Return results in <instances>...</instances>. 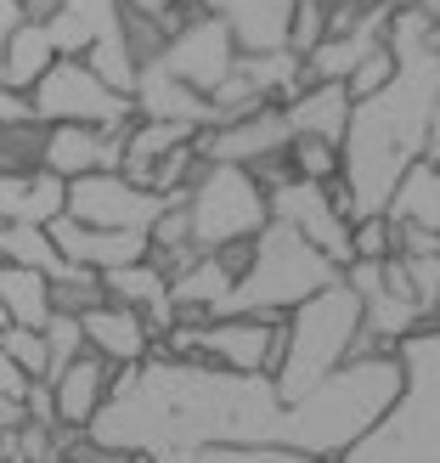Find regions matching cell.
Returning a JSON list of instances; mask_svg holds the SVG:
<instances>
[{"label":"cell","mask_w":440,"mask_h":463,"mask_svg":"<svg viewBox=\"0 0 440 463\" xmlns=\"http://www.w3.org/2000/svg\"><path fill=\"white\" fill-rule=\"evenodd\" d=\"M389 57L396 74L379 97L351 108V130H344V170L339 181L351 187V221L384 215L396 198L401 175L429 158L435 142V102H440V17L396 6L389 17Z\"/></svg>","instance_id":"cell-1"},{"label":"cell","mask_w":440,"mask_h":463,"mask_svg":"<svg viewBox=\"0 0 440 463\" xmlns=\"http://www.w3.org/2000/svg\"><path fill=\"white\" fill-rule=\"evenodd\" d=\"M401 390H407L401 356H356L299 402H283L271 447L299 452L305 463H333L401 402Z\"/></svg>","instance_id":"cell-2"},{"label":"cell","mask_w":440,"mask_h":463,"mask_svg":"<svg viewBox=\"0 0 440 463\" xmlns=\"http://www.w3.org/2000/svg\"><path fill=\"white\" fill-rule=\"evenodd\" d=\"M396 356L407 373L401 402L333 463H440V328L424 322Z\"/></svg>","instance_id":"cell-3"},{"label":"cell","mask_w":440,"mask_h":463,"mask_svg":"<svg viewBox=\"0 0 440 463\" xmlns=\"http://www.w3.org/2000/svg\"><path fill=\"white\" fill-rule=\"evenodd\" d=\"M356 339H361V299L339 277L283 317V362L271 373L276 396L299 402L322 379H333L344 362H356Z\"/></svg>","instance_id":"cell-4"},{"label":"cell","mask_w":440,"mask_h":463,"mask_svg":"<svg viewBox=\"0 0 440 463\" xmlns=\"http://www.w3.org/2000/svg\"><path fill=\"white\" fill-rule=\"evenodd\" d=\"M328 283H339V266L328 254H316L294 226L266 221V232L254 238L248 271L231 283L226 306L215 317H288L294 306H305Z\"/></svg>","instance_id":"cell-5"},{"label":"cell","mask_w":440,"mask_h":463,"mask_svg":"<svg viewBox=\"0 0 440 463\" xmlns=\"http://www.w3.org/2000/svg\"><path fill=\"white\" fill-rule=\"evenodd\" d=\"M187 221H192V249L220 254L231 243H254L266 232V187L254 181V170L238 165H203L198 181L187 187Z\"/></svg>","instance_id":"cell-6"},{"label":"cell","mask_w":440,"mask_h":463,"mask_svg":"<svg viewBox=\"0 0 440 463\" xmlns=\"http://www.w3.org/2000/svg\"><path fill=\"white\" fill-rule=\"evenodd\" d=\"M29 113L34 125H90V130H125L136 119L130 97L119 90H108L80 57H57L45 68V80L29 90Z\"/></svg>","instance_id":"cell-7"},{"label":"cell","mask_w":440,"mask_h":463,"mask_svg":"<svg viewBox=\"0 0 440 463\" xmlns=\"http://www.w3.org/2000/svg\"><path fill=\"white\" fill-rule=\"evenodd\" d=\"M175 198H181V193H175ZM164 210H170V198L136 187V181L119 175V170L68 181V198H62V215H68V221L102 226V232H153V221L164 215Z\"/></svg>","instance_id":"cell-8"},{"label":"cell","mask_w":440,"mask_h":463,"mask_svg":"<svg viewBox=\"0 0 440 463\" xmlns=\"http://www.w3.org/2000/svg\"><path fill=\"white\" fill-rule=\"evenodd\" d=\"M158 68H170V74L198 90V97H215V90L231 80V68H238V45H231V29L210 12H192L181 29L164 40V52L153 57Z\"/></svg>","instance_id":"cell-9"},{"label":"cell","mask_w":440,"mask_h":463,"mask_svg":"<svg viewBox=\"0 0 440 463\" xmlns=\"http://www.w3.org/2000/svg\"><path fill=\"white\" fill-rule=\"evenodd\" d=\"M266 210H271V221L294 226L316 254H328L339 271L351 266V221L339 215V203H333L328 187H316V181H294V175H288L283 187L266 193Z\"/></svg>","instance_id":"cell-10"},{"label":"cell","mask_w":440,"mask_h":463,"mask_svg":"<svg viewBox=\"0 0 440 463\" xmlns=\"http://www.w3.org/2000/svg\"><path fill=\"white\" fill-rule=\"evenodd\" d=\"M288 142H294V130L283 119V108H260V113H248V119L198 130V158H203V165L260 170V165H271V158H283Z\"/></svg>","instance_id":"cell-11"},{"label":"cell","mask_w":440,"mask_h":463,"mask_svg":"<svg viewBox=\"0 0 440 463\" xmlns=\"http://www.w3.org/2000/svg\"><path fill=\"white\" fill-rule=\"evenodd\" d=\"M125 130H130V125H125ZM125 130L45 125V130H40V158H34V170L57 175L62 187H68V181H85V175H102V170H119V158H125Z\"/></svg>","instance_id":"cell-12"},{"label":"cell","mask_w":440,"mask_h":463,"mask_svg":"<svg viewBox=\"0 0 440 463\" xmlns=\"http://www.w3.org/2000/svg\"><path fill=\"white\" fill-rule=\"evenodd\" d=\"M45 232H51V243H57V254H62L68 266L97 271V277L119 271V266H136V260H147V254H153L147 232H102V226L68 221V215H57Z\"/></svg>","instance_id":"cell-13"},{"label":"cell","mask_w":440,"mask_h":463,"mask_svg":"<svg viewBox=\"0 0 440 463\" xmlns=\"http://www.w3.org/2000/svg\"><path fill=\"white\" fill-rule=\"evenodd\" d=\"M299 0H203V12L231 29L238 57L254 52H288V17Z\"/></svg>","instance_id":"cell-14"},{"label":"cell","mask_w":440,"mask_h":463,"mask_svg":"<svg viewBox=\"0 0 440 463\" xmlns=\"http://www.w3.org/2000/svg\"><path fill=\"white\" fill-rule=\"evenodd\" d=\"M80 328H85V351L102 356L108 367H142L153 356V334H147L142 311H130V306L102 299V306H90L80 317Z\"/></svg>","instance_id":"cell-15"},{"label":"cell","mask_w":440,"mask_h":463,"mask_svg":"<svg viewBox=\"0 0 440 463\" xmlns=\"http://www.w3.org/2000/svg\"><path fill=\"white\" fill-rule=\"evenodd\" d=\"M130 108H136V119H164V125L215 130V108H210V97L187 90V85L170 74V68H158V62H142L136 90H130Z\"/></svg>","instance_id":"cell-16"},{"label":"cell","mask_w":440,"mask_h":463,"mask_svg":"<svg viewBox=\"0 0 440 463\" xmlns=\"http://www.w3.org/2000/svg\"><path fill=\"white\" fill-rule=\"evenodd\" d=\"M351 90L344 85H299L294 97L283 102V119L294 136L305 142H328V147H344V130H351Z\"/></svg>","instance_id":"cell-17"},{"label":"cell","mask_w":440,"mask_h":463,"mask_svg":"<svg viewBox=\"0 0 440 463\" xmlns=\"http://www.w3.org/2000/svg\"><path fill=\"white\" fill-rule=\"evenodd\" d=\"M108 390H113V367L102 362V356H80L74 367H68L62 379H51V407H57V430H74V435H85L90 430V419L102 412V402H108Z\"/></svg>","instance_id":"cell-18"},{"label":"cell","mask_w":440,"mask_h":463,"mask_svg":"<svg viewBox=\"0 0 440 463\" xmlns=\"http://www.w3.org/2000/svg\"><path fill=\"white\" fill-rule=\"evenodd\" d=\"M57 62V40L45 23H17L12 40H6V57H0V90H12V97H29V90L45 80V68Z\"/></svg>","instance_id":"cell-19"},{"label":"cell","mask_w":440,"mask_h":463,"mask_svg":"<svg viewBox=\"0 0 440 463\" xmlns=\"http://www.w3.org/2000/svg\"><path fill=\"white\" fill-rule=\"evenodd\" d=\"M0 306H6V328H34L45 334L51 322V277L29 266H0Z\"/></svg>","instance_id":"cell-20"},{"label":"cell","mask_w":440,"mask_h":463,"mask_svg":"<svg viewBox=\"0 0 440 463\" xmlns=\"http://www.w3.org/2000/svg\"><path fill=\"white\" fill-rule=\"evenodd\" d=\"M396 226H424V232H440V158H424L401 175L396 198L384 210Z\"/></svg>","instance_id":"cell-21"},{"label":"cell","mask_w":440,"mask_h":463,"mask_svg":"<svg viewBox=\"0 0 440 463\" xmlns=\"http://www.w3.org/2000/svg\"><path fill=\"white\" fill-rule=\"evenodd\" d=\"M170 294V277H164V266L153 260H136V266H119V271H108L102 277V299H113V306H130V311H147V306H158V299Z\"/></svg>","instance_id":"cell-22"},{"label":"cell","mask_w":440,"mask_h":463,"mask_svg":"<svg viewBox=\"0 0 440 463\" xmlns=\"http://www.w3.org/2000/svg\"><path fill=\"white\" fill-rule=\"evenodd\" d=\"M0 266H29V271H45V277L68 271V260L57 254L45 226H0Z\"/></svg>","instance_id":"cell-23"},{"label":"cell","mask_w":440,"mask_h":463,"mask_svg":"<svg viewBox=\"0 0 440 463\" xmlns=\"http://www.w3.org/2000/svg\"><path fill=\"white\" fill-rule=\"evenodd\" d=\"M283 158H288V175H294V181H316V187H333L339 170H344L339 147H328V142H305V136H294Z\"/></svg>","instance_id":"cell-24"},{"label":"cell","mask_w":440,"mask_h":463,"mask_svg":"<svg viewBox=\"0 0 440 463\" xmlns=\"http://www.w3.org/2000/svg\"><path fill=\"white\" fill-rule=\"evenodd\" d=\"M80 356H85V328H80V317H62V311H57L51 322H45V384L62 379Z\"/></svg>","instance_id":"cell-25"},{"label":"cell","mask_w":440,"mask_h":463,"mask_svg":"<svg viewBox=\"0 0 440 463\" xmlns=\"http://www.w3.org/2000/svg\"><path fill=\"white\" fill-rule=\"evenodd\" d=\"M90 306H102V277H97V271L68 266L62 277H51V311H62V317H85Z\"/></svg>","instance_id":"cell-26"},{"label":"cell","mask_w":440,"mask_h":463,"mask_svg":"<svg viewBox=\"0 0 440 463\" xmlns=\"http://www.w3.org/2000/svg\"><path fill=\"white\" fill-rule=\"evenodd\" d=\"M389 254H396V221L389 215L351 221V260H389Z\"/></svg>","instance_id":"cell-27"},{"label":"cell","mask_w":440,"mask_h":463,"mask_svg":"<svg viewBox=\"0 0 440 463\" xmlns=\"http://www.w3.org/2000/svg\"><path fill=\"white\" fill-rule=\"evenodd\" d=\"M322 34H328V6H322V0H299L294 17H288V52L311 57L322 45Z\"/></svg>","instance_id":"cell-28"},{"label":"cell","mask_w":440,"mask_h":463,"mask_svg":"<svg viewBox=\"0 0 440 463\" xmlns=\"http://www.w3.org/2000/svg\"><path fill=\"white\" fill-rule=\"evenodd\" d=\"M401 271L412 283V299L424 306V317L440 311V249L435 254H401Z\"/></svg>","instance_id":"cell-29"},{"label":"cell","mask_w":440,"mask_h":463,"mask_svg":"<svg viewBox=\"0 0 440 463\" xmlns=\"http://www.w3.org/2000/svg\"><path fill=\"white\" fill-rule=\"evenodd\" d=\"M0 351H6L29 379H45V334H34V328H6V334H0Z\"/></svg>","instance_id":"cell-30"},{"label":"cell","mask_w":440,"mask_h":463,"mask_svg":"<svg viewBox=\"0 0 440 463\" xmlns=\"http://www.w3.org/2000/svg\"><path fill=\"white\" fill-rule=\"evenodd\" d=\"M198 463H305V458L283 447H203Z\"/></svg>","instance_id":"cell-31"},{"label":"cell","mask_w":440,"mask_h":463,"mask_svg":"<svg viewBox=\"0 0 440 463\" xmlns=\"http://www.w3.org/2000/svg\"><path fill=\"white\" fill-rule=\"evenodd\" d=\"M17 125H34L29 97H12V90H0V130H17Z\"/></svg>","instance_id":"cell-32"},{"label":"cell","mask_w":440,"mask_h":463,"mask_svg":"<svg viewBox=\"0 0 440 463\" xmlns=\"http://www.w3.org/2000/svg\"><path fill=\"white\" fill-rule=\"evenodd\" d=\"M17 23H29V12H23V0H0V57H6V40Z\"/></svg>","instance_id":"cell-33"},{"label":"cell","mask_w":440,"mask_h":463,"mask_svg":"<svg viewBox=\"0 0 440 463\" xmlns=\"http://www.w3.org/2000/svg\"><path fill=\"white\" fill-rule=\"evenodd\" d=\"M23 424H29V407H23L17 396H0V435H6V430H23Z\"/></svg>","instance_id":"cell-34"},{"label":"cell","mask_w":440,"mask_h":463,"mask_svg":"<svg viewBox=\"0 0 440 463\" xmlns=\"http://www.w3.org/2000/svg\"><path fill=\"white\" fill-rule=\"evenodd\" d=\"M389 6H407V12H429V17H440V0H389Z\"/></svg>","instance_id":"cell-35"},{"label":"cell","mask_w":440,"mask_h":463,"mask_svg":"<svg viewBox=\"0 0 440 463\" xmlns=\"http://www.w3.org/2000/svg\"><path fill=\"white\" fill-rule=\"evenodd\" d=\"M328 12H344V6H367V0H322Z\"/></svg>","instance_id":"cell-36"},{"label":"cell","mask_w":440,"mask_h":463,"mask_svg":"<svg viewBox=\"0 0 440 463\" xmlns=\"http://www.w3.org/2000/svg\"><path fill=\"white\" fill-rule=\"evenodd\" d=\"M0 334H6V306H0Z\"/></svg>","instance_id":"cell-37"},{"label":"cell","mask_w":440,"mask_h":463,"mask_svg":"<svg viewBox=\"0 0 440 463\" xmlns=\"http://www.w3.org/2000/svg\"><path fill=\"white\" fill-rule=\"evenodd\" d=\"M429 328H440V311H435V317H429Z\"/></svg>","instance_id":"cell-38"}]
</instances>
